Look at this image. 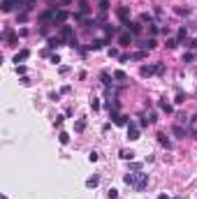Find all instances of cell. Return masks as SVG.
<instances>
[{
  "label": "cell",
  "mask_w": 197,
  "mask_h": 199,
  "mask_svg": "<svg viewBox=\"0 0 197 199\" xmlns=\"http://www.w3.org/2000/svg\"><path fill=\"white\" fill-rule=\"evenodd\" d=\"M176 47V39H167V49H174Z\"/></svg>",
  "instance_id": "obj_30"
},
{
  "label": "cell",
  "mask_w": 197,
  "mask_h": 199,
  "mask_svg": "<svg viewBox=\"0 0 197 199\" xmlns=\"http://www.w3.org/2000/svg\"><path fill=\"white\" fill-rule=\"evenodd\" d=\"M158 104H160V109H162V111H167V114H172V104L167 102V100H160Z\"/></svg>",
  "instance_id": "obj_12"
},
{
  "label": "cell",
  "mask_w": 197,
  "mask_h": 199,
  "mask_svg": "<svg viewBox=\"0 0 197 199\" xmlns=\"http://www.w3.org/2000/svg\"><path fill=\"white\" fill-rule=\"evenodd\" d=\"M116 123H118V125H125V123H128V118H125V116H116Z\"/></svg>",
  "instance_id": "obj_26"
},
{
  "label": "cell",
  "mask_w": 197,
  "mask_h": 199,
  "mask_svg": "<svg viewBox=\"0 0 197 199\" xmlns=\"http://www.w3.org/2000/svg\"><path fill=\"white\" fill-rule=\"evenodd\" d=\"M118 44L121 47H130V44H132V35H130V32H123V35L118 37Z\"/></svg>",
  "instance_id": "obj_5"
},
{
  "label": "cell",
  "mask_w": 197,
  "mask_h": 199,
  "mask_svg": "<svg viewBox=\"0 0 197 199\" xmlns=\"http://www.w3.org/2000/svg\"><path fill=\"white\" fill-rule=\"evenodd\" d=\"M28 56H30V51H28V49H23V51H19V53L14 56V63H16V65H19V63H23V60H26Z\"/></svg>",
  "instance_id": "obj_6"
},
{
  "label": "cell",
  "mask_w": 197,
  "mask_h": 199,
  "mask_svg": "<svg viewBox=\"0 0 197 199\" xmlns=\"http://www.w3.org/2000/svg\"><path fill=\"white\" fill-rule=\"evenodd\" d=\"M91 109H93V111L100 109V100H91Z\"/></svg>",
  "instance_id": "obj_25"
},
{
  "label": "cell",
  "mask_w": 197,
  "mask_h": 199,
  "mask_svg": "<svg viewBox=\"0 0 197 199\" xmlns=\"http://www.w3.org/2000/svg\"><path fill=\"white\" fill-rule=\"evenodd\" d=\"M0 7H2V12L7 14V12L14 9V0H2V5H0Z\"/></svg>",
  "instance_id": "obj_8"
},
{
  "label": "cell",
  "mask_w": 197,
  "mask_h": 199,
  "mask_svg": "<svg viewBox=\"0 0 197 199\" xmlns=\"http://www.w3.org/2000/svg\"><path fill=\"white\" fill-rule=\"evenodd\" d=\"M149 123H151L149 118H141V121H139V127H146V125H149Z\"/></svg>",
  "instance_id": "obj_31"
},
{
  "label": "cell",
  "mask_w": 197,
  "mask_h": 199,
  "mask_svg": "<svg viewBox=\"0 0 197 199\" xmlns=\"http://www.w3.org/2000/svg\"><path fill=\"white\" fill-rule=\"evenodd\" d=\"M141 58H146V51H137V53H132V56H128V60H141Z\"/></svg>",
  "instance_id": "obj_14"
},
{
  "label": "cell",
  "mask_w": 197,
  "mask_h": 199,
  "mask_svg": "<svg viewBox=\"0 0 197 199\" xmlns=\"http://www.w3.org/2000/svg\"><path fill=\"white\" fill-rule=\"evenodd\" d=\"M65 19H68V12H65V9L56 12V19H53V26H63V23H65Z\"/></svg>",
  "instance_id": "obj_4"
},
{
  "label": "cell",
  "mask_w": 197,
  "mask_h": 199,
  "mask_svg": "<svg viewBox=\"0 0 197 199\" xmlns=\"http://www.w3.org/2000/svg\"><path fill=\"white\" fill-rule=\"evenodd\" d=\"M174 12H176L179 16H181V14H188V7H176V9H174Z\"/></svg>",
  "instance_id": "obj_27"
},
{
  "label": "cell",
  "mask_w": 197,
  "mask_h": 199,
  "mask_svg": "<svg viewBox=\"0 0 197 199\" xmlns=\"http://www.w3.org/2000/svg\"><path fill=\"white\" fill-rule=\"evenodd\" d=\"M128 28H130L132 32H139V30H141V26H139V23H128Z\"/></svg>",
  "instance_id": "obj_21"
},
{
  "label": "cell",
  "mask_w": 197,
  "mask_h": 199,
  "mask_svg": "<svg viewBox=\"0 0 197 199\" xmlns=\"http://www.w3.org/2000/svg\"><path fill=\"white\" fill-rule=\"evenodd\" d=\"M114 79H116V81H125L128 77H125V72H121V69H116V72H114Z\"/></svg>",
  "instance_id": "obj_18"
},
{
  "label": "cell",
  "mask_w": 197,
  "mask_h": 199,
  "mask_svg": "<svg viewBox=\"0 0 197 199\" xmlns=\"http://www.w3.org/2000/svg\"><path fill=\"white\" fill-rule=\"evenodd\" d=\"M158 141H160L162 146H167V148H169V139H167V137L162 134V132H158Z\"/></svg>",
  "instance_id": "obj_17"
},
{
  "label": "cell",
  "mask_w": 197,
  "mask_h": 199,
  "mask_svg": "<svg viewBox=\"0 0 197 199\" xmlns=\"http://www.w3.org/2000/svg\"><path fill=\"white\" fill-rule=\"evenodd\" d=\"M128 139L130 141H137V139H139V125H135V123L128 125Z\"/></svg>",
  "instance_id": "obj_3"
},
{
  "label": "cell",
  "mask_w": 197,
  "mask_h": 199,
  "mask_svg": "<svg viewBox=\"0 0 197 199\" xmlns=\"http://www.w3.org/2000/svg\"><path fill=\"white\" fill-rule=\"evenodd\" d=\"M98 157H100V155H98V153L93 151V153H91V155H88V160H91V162H98Z\"/></svg>",
  "instance_id": "obj_29"
},
{
  "label": "cell",
  "mask_w": 197,
  "mask_h": 199,
  "mask_svg": "<svg viewBox=\"0 0 197 199\" xmlns=\"http://www.w3.org/2000/svg\"><path fill=\"white\" fill-rule=\"evenodd\" d=\"M141 47H144V49H156V47H158V42L153 39V37H151V39H146V42L141 44Z\"/></svg>",
  "instance_id": "obj_16"
},
{
  "label": "cell",
  "mask_w": 197,
  "mask_h": 199,
  "mask_svg": "<svg viewBox=\"0 0 197 199\" xmlns=\"http://www.w3.org/2000/svg\"><path fill=\"white\" fill-rule=\"evenodd\" d=\"M63 37H70V35H72V28H70V26H63Z\"/></svg>",
  "instance_id": "obj_22"
},
{
  "label": "cell",
  "mask_w": 197,
  "mask_h": 199,
  "mask_svg": "<svg viewBox=\"0 0 197 199\" xmlns=\"http://www.w3.org/2000/svg\"><path fill=\"white\" fill-rule=\"evenodd\" d=\"M116 197H118V190L111 188V190H109V199H116Z\"/></svg>",
  "instance_id": "obj_28"
},
{
  "label": "cell",
  "mask_w": 197,
  "mask_h": 199,
  "mask_svg": "<svg viewBox=\"0 0 197 199\" xmlns=\"http://www.w3.org/2000/svg\"><path fill=\"white\" fill-rule=\"evenodd\" d=\"M172 132H174V137H186V130H183L181 125H174V127H172Z\"/></svg>",
  "instance_id": "obj_13"
},
{
  "label": "cell",
  "mask_w": 197,
  "mask_h": 199,
  "mask_svg": "<svg viewBox=\"0 0 197 199\" xmlns=\"http://www.w3.org/2000/svg\"><path fill=\"white\" fill-rule=\"evenodd\" d=\"M86 185H88V188H98L100 185V176H91L88 181H86Z\"/></svg>",
  "instance_id": "obj_10"
},
{
  "label": "cell",
  "mask_w": 197,
  "mask_h": 199,
  "mask_svg": "<svg viewBox=\"0 0 197 199\" xmlns=\"http://www.w3.org/2000/svg\"><path fill=\"white\" fill-rule=\"evenodd\" d=\"M16 74H21V77H26V65H16Z\"/></svg>",
  "instance_id": "obj_24"
},
{
  "label": "cell",
  "mask_w": 197,
  "mask_h": 199,
  "mask_svg": "<svg viewBox=\"0 0 197 199\" xmlns=\"http://www.w3.org/2000/svg\"><path fill=\"white\" fill-rule=\"evenodd\" d=\"M158 199H169V197H167V194H160V197H158Z\"/></svg>",
  "instance_id": "obj_33"
},
{
  "label": "cell",
  "mask_w": 197,
  "mask_h": 199,
  "mask_svg": "<svg viewBox=\"0 0 197 199\" xmlns=\"http://www.w3.org/2000/svg\"><path fill=\"white\" fill-rule=\"evenodd\" d=\"M176 199H179V197H176Z\"/></svg>",
  "instance_id": "obj_34"
},
{
  "label": "cell",
  "mask_w": 197,
  "mask_h": 199,
  "mask_svg": "<svg viewBox=\"0 0 197 199\" xmlns=\"http://www.w3.org/2000/svg\"><path fill=\"white\" fill-rule=\"evenodd\" d=\"M139 74H141V77H151V74H160V63H158V65H141Z\"/></svg>",
  "instance_id": "obj_1"
},
{
  "label": "cell",
  "mask_w": 197,
  "mask_h": 199,
  "mask_svg": "<svg viewBox=\"0 0 197 199\" xmlns=\"http://www.w3.org/2000/svg\"><path fill=\"white\" fill-rule=\"evenodd\" d=\"M118 19L128 26V7H121V9H118Z\"/></svg>",
  "instance_id": "obj_9"
},
{
  "label": "cell",
  "mask_w": 197,
  "mask_h": 199,
  "mask_svg": "<svg viewBox=\"0 0 197 199\" xmlns=\"http://www.w3.org/2000/svg\"><path fill=\"white\" fill-rule=\"evenodd\" d=\"M149 185V174H137V183H135V190H144Z\"/></svg>",
  "instance_id": "obj_2"
},
{
  "label": "cell",
  "mask_w": 197,
  "mask_h": 199,
  "mask_svg": "<svg viewBox=\"0 0 197 199\" xmlns=\"http://www.w3.org/2000/svg\"><path fill=\"white\" fill-rule=\"evenodd\" d=\"M137 174H139V171H137ZM137 174H125L123 181H125L128 185H132V188H135V183H137Z\"/></svg>",
  "instance_id": "obj_7"
},
{
  "label": "cell",
  "mask_w": 197,
  "mask_h": 199,
  "mask_svg": "<svg viewBox=\"0 0 197 199\" xmlns=\"http://www.w3.org/2000/svg\"><path fill=\"white\" fill-rule=\"evenodd\" d=\"M60 37H53V39H49V49H58V47H60Z\"/></svg>",
  "instance_id": "obj_15"
},
{
  "label": "cell",
  "mask_w": 197,
  "mask_h": 199,
  "mask_svg": "<svg viewBox=\"0 0 197 199\" xmlns=\"http://www.w3.org/2000/svg\"><path fill=\"white\" fill-rule=\"evenodd\" d=\"M174 102H176V104H183V102H186V95H183V93H176V100H174Z\"/></svg>",
  "instance_id": "obj_23"
},
{
  "label": "cell",
  "mask_w": 197,
  "mask_h": 199,
  "mask_svg": "<svg viewBox=\"0 0 197 199\" xmlns=\"http://www.w3.org/2000/svg\"><path fill=\"white\" fill-rule=\"evenodd\" d=\"M118 155L123 157V160H135V151H121Z\"/></svg>",
  "instance_id": "obj_11"
},
{
  "label": "cell",
  "mask_w": 197,
  "mask_h": 199,
  "mask_svg": "<svg viewBox=\"0 0 197 199\" xmlns=\"http://www.w3.org/2000/svg\"><path fill=\"white\" fill-rule=\"evenodd\" d=\"M83 127H86V121H83V118H79L77 125H74V130H77V132H83Z\"/></svg>",
  "instance_id": "obj_19"
},
{
  "label": "cell",
  "mask_w": 197,
  "mask_h": 199,
  "mask_svg": "<svg viewBox=\"0 0 197 199\" xmlns=\"http://www.w3.org/2000/svg\"><path fill=\"white\" fill-rule=\"evenodd\" d=\"M188 47H190V49H197V39H192V42H188Z\"/></svg>",
  "instance_id": "obj_32"
},
{
  "label": "cell",
  "mask_w": 197,
  "mask_h": 199,
  "mask_svg": "<svg viewBox=\"0 0 197 199\" xmlns=\"http://www.w3.org/2000/svg\"><path fill=\"white\" fill-rule=\"evenodd\" d=\"M58 139H60V144H70V134H68V132H60Z\"/></svg>",
  "instance_id": "obj_20"
}]
</instances>
